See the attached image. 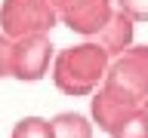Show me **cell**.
I'll return each instance as SVG.
<instances>
[{
    "mask_svg": "<svg viewBox=\"0 0 148 138\" xmlns=\"http://www.w3.org/2000/svg\"><path fill=\"white\" fill-rule=\"evenodd\" d=\"M142 101H148V46L133 43L111 58L102 86L90 98V120L111 135Z\"/></svg>",
    "mask_w": 148,
    "mask_h": 138,
    "instance_id": "cell-1",
    "label": "cell"
},
{
    "mask_svg": "<svg viewBox=\"0 0 148 138\" xmlns=\"http://www.w3.org/2000/svg\"><path fill=\"white\" fill-rule=\"evenodd\" d=\"M108 64H111V55L96 40H80V43H71L56 52L53 64H49V77L62 95L83 98L102 86Z\"/></svg>",
    "mask_w": 148,
    "mask_h": 138,
    "instance_id": "cell-2",
    "label": "cell"
},
{
    "mask_svg": "<svg viewBox=\"0 0 148 138\" xmlns=\"http://www.w3.org/2000/svg\"><path fill=\"white\" fill-rule=\"evenodd\" d=\"M59 25L53 0H0V34L9 40L49 34Z\"/></svg>",
    "mask_w": 148,
    "mask_h": 138,
    "instance_id": "cell-3",
    "label": "cell"
},
{
    "mask_svg": "<svg viewBox=\"0 0 148 138\" xmlns=\"http://www.w3.org/2000/svg\"><path fill=\"white\" fill-rule=\"evenodd\" d=\"M56 58V46L49 34H28L9 40V77L22 83H37L49 74Z\"/></svg>",
    "mask_w": 148,
    "mask_h": 138,
    "instance_id": "cell-4",
    "label": "cell"
},
{
    "mask_svg": "<svg viewBox=\"0 0 148 138\" xmlns=\"http://www.w3.org/2000/svg\"><path fill=\"white\" fill-rule=\"evenodd\" d=\"M53 9L59 16V25L92 40L117 12V0H53Z\"/></svg>",
    "mask_w": 148,
    "mask_h": 138,
    "instance_id": "cell-5",
    "label": "cell"
},
{
    "mask_svg": "<svg viewBox=\"0 0 148 138\" xmlns=\"http://www.w3.org/2000/svg\"><path fill=\"white\" fill-rule=\"evenodd\" d=\"M133 34H136V22L117 9V12L108 18V25L102 28L92 40H96V43H99L102 49L114 58V55H120L123 49H130V46H133Z\"/></svg>",
    "mask_w": 148,
    "mask_h": 138,
    "instance_id": "cell-6",
    "label": "cell"
},
{
    "mask_svg": "<svg viewBox=\"0 0 148 138\" xmlns=\"http://www.w3.org/2000/svg\"><path fill=\"white\" fill-rule=\"evenodd\" d=\"M53 126V138H92L96 126H92L90 117H83L77 110H62L49 120Z\"/></svg>",
    "mask_w": 148,
    "mask_h": 138,
    "instance_id": "cell-7",
    "label": "cell"
},
{
    "mask_svg": "<svg viewBox=\"0 0 148 138\" xmlns=\"http://www.w3.org/2000/svg\"><path fill=\"white\" fill-rule=\"evenodd\" d=\"M111 138H148V104L145 101H142V108H136L111 132Z\"/></svg>",
    "mask_w": 148,
    "mask_h": 138,
    "instance_id": "cell-8",
    "label": "cell"
},
{
    "mask_svg": "<svg viewBox=\"0 0 148 138\" xmlns=\"http://www.w3.org/2000/svg\"><path fill=\"white\" fill-rule=\"evenodd\" d=\"M9 138H53V126L46 117H22L12 126Z\"/></svg>",
    "mask_w": 148,
    "mask_h": 138,
    "instance_id": "cell-9",
    "label": "cell"
},
{
    "mask_svg": "<svg viewBox=\"0 0 148 138\" xmlns=\"http://www.w3.org/2000/svg\"><path fill=\"white\" fill-rule=\"evenodd\" d=\"M117 9L133 22H148V0H117Z\"/></svg>",
    "mask_w": 148,
    "mask_h": 138,
    "instance_id": "cell-10",
    "label": "cell"
}]
</instances>
